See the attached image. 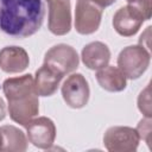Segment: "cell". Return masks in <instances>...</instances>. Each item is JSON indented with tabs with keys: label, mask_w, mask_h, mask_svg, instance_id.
I'll return each instance as SVG.
<instances>
[{
	"label": "cell",
	"mask_w": 152,
	"mask_h": 152,
	"mask_svg": "<svg viewBox=\"0 0 152 152\" xmlns=\"http://www.w3.org/2000/svg\"><path fill=\"white\" fill-rule=\"evenodd\" d=\"M26 134L15 126L4 125L0 127V151L24 152L27 150Z\"/></svg>",
	"instance_id": "9a60e30c"
},
{
	"label": "cell",
	"mask_w": 152,
	"mask_h": 152,
	"mask_svg": "<svg viewBox=\"0 0 152 152\" xmlns=\"http://www.w3.org/2000/svg\"><path fill=\"white\" fill-rule=\"evenodd\" d=\"M145 19L128 5L120 7L113 17V27L122 37L134 36L142 26Z\"/></svg>",
	"instance_id": "30bf717a"
},
{
	"label": "cell",
	"mask_w": 152,
	"mask_h": 152,
	"mask_svg": "<svg viewBox=\"0 0 152 152\" xmlns=\"http://www.w3.org/2000/svg\"><path fill=\"white\" fill-rule=\"evenodd\" d=\"M145 43V48L150 51V42H151V26L146 27V30L142 32V34L140 36V39H139V44L142 45V43Z\"/></svg>",
	"instance_id": "ac0fdd59"
},
{
	"label": "cell",
	"mask_w": 152,
	"mask_h": 152,
	"mask_svg": "<svg viewBox=\"0 0 152 152\" xmlns=\"http://www.w3.org/2000/svg\"><path fill=\"white\" fill-rule=\"evenodd\" d=\"M95 1H96L101 7H103V8H104V7H108V6L113 5L116 0H95Z\"/></svg>",
	"instance_id": "ffe728a7"
},
{
	"label": "cell",
	"mask_w": 152,
	"mask_h": 152,
	"mask_svg": "<svg viewBox=\"0 0 152 152\" xmlns=\"http://www.w3.org/2000/svg\"><path fill=\"white\" fill-rule=\"evenodd\" d=\"M135 129L139 134L140 140H144L147 144V146L150 147L151 146V133H152V120H151V118L144 116L139 121Z\"/></svg>",
	"instance_id": "e0dca14e"
},
{
	"label": "cell",
	"mask_w": 152,
	"mask_h": 152,
	"mask_svg": "<svg viewBox=\"0 0 152 152\" xmlns=\"http://www.w3.org/2000/svg\"><path fill=\"white\" fill-rule=\"evenodd\" d=\"M6 116V103L4 99L0 96V121H2Z\"/></svg>",
	"instance_id": "d6986e66"
},
{
	"label": "cell",
	"mask_w": 152,
	"mask_h": 152,
	"mask_svg": "<svg viewBox=\"0 0 152 152\" xmlns=\"http://www.w3.org/2000/svg\"><path fill=\"white\" fill-rule=\"evenodd\" d=\"M63 78V75L58 74L50 66L43 63V65L36 71L33 82H34V89L38 96H52Z\"/></svg>",
	"instance_id": "4fadbf2b"
},
{
	"label": "cell",
	"mask_w": 152,
	"mask_h": 152,
	"mask_svg": "<svg viewBox=\"0 0 152 152\" xmlns=\"http://www.w3.org/2000/svg\"><path fill=\"white\" fill-rule=\"evenodd\" d=\"M96 81L99 86L109 93H120L127 87V78L124 72L114 65H106L96 70Z\"/></svg>",
	"instance_id": "5bb4252c"
},
{
	"label": "cell",
	"mask_w": 152,
	"mask_h": 152,
	"mask_svg": "<svg viewBox=\"0 0 152 152\" xmlns=\"http://www.w3.org/2000/svg\"><path fill=\"white\" fill-rule=\"evenodd\" d=\"M139 142L137 129L128 126H112L103 134V145L109 152H134Z\"/></svg>",
	"instance_id": "8992f818"
},
{
	"label": "cell",
	"mask_w": 152,
	"mask_h": 152,
	"mask_svg": "<svg viewBox=\"0 0 152 152\" xmlns=\"http://www.w3.org/2000/svg\"><path fill=\"white\" fill-rule=\"evenodd\" d=\"M45 8L42 0H0V31L13 38H27L39 31Z\"/></svg>",
	"instance_id": "6da1fadb"
},
{
	"label": "cell",
	"mask_w": 152,
	"mask_h": 152,
	"mask_svg": "<svg viewBox=\"0 0 152 152\" xmlns=\"http://www.w3.org/2000/svg\"><path fill=\"white\" fill-rule=\"evenodd\" d=\"M62 97L64 102L74 109H81L88 104L90 97V88L88 81L82 74L71 72L63 82Z\"/></svg>",
	"instance_id": "52a82bcc"
},
{
	"label": "cell",
	"mask_w": 152,
	"mask_h": 152,
	"mask_svg": "<svg viewBox=\"0 0 152 152\" xmlns=\"http://www.w3.org/2000/svg\"><path fill=\"white\" fill-rule=\"evenodd\" d=\"M82 63L90 70H100L108 65L110 61V50L102 42H91L83 46L81 52Z\"/></svg>",
	"instance_id": "7c38bea8"
},
{
	"label": "cell",
	"mask_w": 152,
	"mask_h": 152,
	"mask_svg": "<svg viewBox=\"0 0 152 152\" xmlns=\"http://www.w3.org/2000/svg\"><path fill=\"white\" fill-rule=\"evenodd\" d=\"M126 1H127V2H128V1H131V0H126Z\"/></svg>",
	"instance_id": "44dd1931"
},
{
	"label": "cell",
	"mask_w": 152,
	"mask_h": 152,
	"mask_svg": "<svg viewBox=\"0 0 152 152\" xmlns=\"http://www.w3.org/2000/svg\"><path fill=\"white\" fill-rule=\"evenodd\" d=\"M138 109L146 118H152V107H151V94H150V84L142 89L138 96Z\"/></svg>",
	"instance_id": "2e32d148"
},
{
	"label": "cell",
	"mask_w": 152,
	"mask_h": 152,
	"mask_svg": "<svg viewBox=\"0 0 152 152\" xmlns=\"http://www.w3.org/2000/svg\"><path fill=\"white\" fill-rule=\"evenodd\" d=\"M103 7L95 0H76L74 26L77 33L88 36L95 33L101 24Z\"/></svg>",
	"instance_id": "277c9868"
},
{
	"label": "cell",
	"mask_w": 152,
	"mask_h": 152,
	"mask_svg": "<svg viewBox=\"0 0 152 152\" xmlns=\"http://www.w3.org/2000/svg\"><path fill=\"white\" fill-rule=\"evenodd\" d=\"M151 52L140 44L124 48L118 56V68L128 80H138L148 69Z\"/></svg>",
	"instance_id": "3957f363"
},
{
	"label": "cell",
	"mask_w": 152,
	"mask_h": 152,
	"mask_svg": "<svg viewBox=\"0 0 152 152\" xmlns=\"http://www.w3.org/2000/svg\"><path fill=\"white\" fill-rule=\"evenodd\" d=\"M48 4V28L55 36H65L71 30L70 0H45Z\"/></svg>",
	"instance_id": "9c48e42d"
},
{
	"label": "cell",
	"mask_w": 152,
	"mask_h": 152,
	"mask_svg": "<svg viewBox=\"0 0 152 152\" xmlns=\"http://www.w3.org/2000/svg\"><path fill=\"white\" fill-rule=\"evenodd\" d=\"M44 64L64 76L74 72L78 68L80 57L71 45L61 43L53 45L45 52Z\"/></svg>",
	"instance_id": "5b68a950"
},
{
	"label": "cell",
	"mask_w": 152,
	"mask_h": 152,
	"mask_svg": "<svg viewBox=\"0 0 152 152\" xmlns=\"http://www.w3.org/2000/svg\"><path fill=\"white\" fill-rule=\"evenodd\" d=\"M27 140L40 150H50L56 139V125L48 116L33 118L25 125Z\"/></svg>",
	"instance_id": "ba28073f"
},
{
	"label": "cell",
	"mask_w": 152,
	"mask_h": 152,
	"mask_svg": "<svg viewBox=\"0 0 152 152\" xmlns=\"http://www.w3.org/2000/svg\"><path fill=\"white\" fill-rule=\"evenodd\" d=\"M2 91L8 102L7 110L12 121L25 126L39 113V96L34 89L33 76L25 74L6 78Z\"/></svg>",
	"instance_id": "7a4b0ae2"
},
{
	"label": "cell",
	"mask_w": 152,
	"mask_h": 152,
	"mask_svg": "<svg viewBox=\"0 0 152 152\" xmlns=\"http://www.w3.org/2000/svg\"><path fill=\"white\" fill-rule=\"evenodd\" d=\"M28 64V53L21 46L10 45L0 50V69L4 72L20 74L27 69Z\"/></svg>",
	"instance_id": "8fae6325"
}]
</instances>
